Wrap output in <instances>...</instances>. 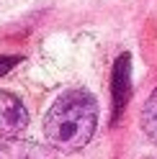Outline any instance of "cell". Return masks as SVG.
I'll use <instances>...</instances> for the list:
<instances>
[{
  "label": "cell",
  "mask_w": 157,
  "mask_h": 159,
  "mask_svg": "<svg viewBox=\"0 0 157 159\" xmlns=\"http://www.w3.org/2000/svg\"><path fill=\"white\" fill-rule=\"evenodd\" d=\"M98 128V100L85 87H70L54 98L44 116V139L57 152L72 154L93 141Z\"/></svg>",
  "instance_id": "obj_1"
},
{
  "label": "cell",
  "mask_w": 157,
  "mask_h": 159,
  "mask_svg": "<svg viewBox=\"0 0 157 159\" xmlns=\"http://www.w3.org/2000/svg\"><path fill=\"white\" fill-rule=\"evenodd\" d=\"M21 62H23V57H18V54H0V77L8 75L11 69H16Z\"/></svg>",
  "instance_id": "obj_5"
},
{
  "label": "cell",
  "mask_w": 157,
  "mask_h": 159,
  "mask_svg": "<svg viewBox=\"0 0 157 159\" xmlns=\"http://www.w3.org/2000/svg\"><path fill=\"white\" fill-rule=\"evenodd\" d=\"M142 134L157 146V87L152 90V95L147 98V103L142 108Z\"/></svg>",
  "instance_id": "obj_4"
},
{
  "label": "cell",
  "mask_w": 157,
  "mask_h": 159,
  "mask_svg": "<svg viewBox=\"0 0 157 159\" xmlns=\"http://www.w3.org/2000/svg\"><path fill=\"white\" fill-rule=\"evenodd\" d=\"M131 90H134V85H131V54L121 52L113 62V69H111V126L119 123L124 111L129 108Z\"/></svg>",
  "instance_id": "obj_2"
},
{
  "label": "cell",
  "mask_w": 157,
  "mask_h": 159,
  "mask_svg": "<svg viewBox=\"0 0 157 159\" xmlns=\"http://www.w3.org/2000/svg\"><path fill=\"white\" fill-rule=\"evenodd\" d=\"M28 126V111L23 100L11 90H0V136L13 139Z\"/></svg>",
  "instance_id": "obj_3"
}]
</instances>
